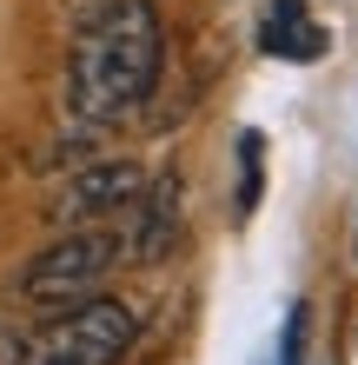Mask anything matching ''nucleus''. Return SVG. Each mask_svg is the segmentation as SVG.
Here are the masks:
<instances>
[{"instance_id":"obj_1","label":"nucleus","mask_w":358,"mask_h":365,"mask_svg":"<svg viewBox=\"0 0 358 365\" xmlns=\"http://www.w3.org/2000/svg\"><path fill=\"white\" fill-rule=\"evenodd\" d=\"M166 67V27L153 14V0H107L87 27H80L67 53V113L73 120H120L159 87Z\"/></svg>"},{"instance_id":"obj_2","label":"nucleus","mask_w":358,"mask_h":365,"mask_svg":"<svg viewBox=\"0 0 358 365\" xmlns=\"http://www.w3.org/2000/svg\"><path fill=\"white\" fill-rule=\"evenodd\" d=\"M133 339H139L133 306L93 292V299H80L67 312H47V326L20 346L14 365H120L133 352Z\"/></svg>"},{"instance_id":"obj_3","label":"nucleus","mask_w":358,"mask_h":365,"mask_svg":"<svg viewBox=\"0 0 358 365\" xmlns=\"http://www.w3.org/2000/svg\"><path fill=\"white\" fill-rule=\"evenodd\" d=\"M120 266V232L107 226H73L60 232L47 252H33L27 272H20V299L33 312H67L80 299H93L107 286V272Z\"/></svg>"},{"instance_id":"obj_4","label":"nucleus","mask_w":358,"mask_h":365,"mask_svg":"<svg viewBox=\"0 0 358 365\" xmlns=\"http://www.w3.org/2000/svg\"><path fill=\"white\" fill-rule=\"evenodd\" d=\"M146 166L133 160H100V166H80V173L60 186V200L47 206V220L60 232H73V226H107V220H126L139 200H146Z\"/></svg>"},{"instance_id":"obj_5","label":"nucleus","mask_w":358,"mask_h":365,"mask_svg":"<svg viewBox=\"0 0 358 365\" xmlns=\"http://www.w3.org/2000/svg\"><path fill=\"white\" fill-rule=\"evenodd\" d=\"M259 47L305 67V60H319V53H325V27L305 14V0H272L265 20H259Z\"/></svg>"},{"instance_id":"obj_6","label":"nucleus","mask_w":358,"mask_h":365,"mask_svg":"<svg viewBox=\"0 0 358 365\" xmlns=\"http://www.w3.org/2000/svg\"><path fill=\"white\" fill-rule=\"evenodd\" d=\"M133 212H139V232H133V246L120 240V252H133V259L159 266L166 252H173V240H179V186H173V180L146 186V200H139Z\"/></svg>"},{"instance_id":"obj_7","label":"nucleus","mask_w":358,"mask_h":365,"mask_svg":"<svg viewBox=\"0 0 358 365\" xmlns=\"http://www.w3.org/2000/svg\"><path fill=\"white\" fill-rule=\"evenodd\" d=\"M259 133H239V212H252V200H259V186H265V173H259Z\"/></svg>"},{"instance_id":"obj_8","label":"nucleus","mask_w":358,"mask_h":365,"mask_svg":"<svg viewBox=\"0 0 358 365\" xmlns=\"http://www.w3.org/2000/svg\"><path fill=\"white\" fill-rule=\"evenodd\" d=\"M305 359V306H292V319H285V352H279V365H299Z\"/></svg>"},{"instance_id":"obj_9","label":"nucleus","mask_w":358,"mask_h":365,"mask_svg":"<svg viewBox=\"0 0 358 365\" xmlns=\"http://www.w3.org/2000/svg\"><path fill=\"white\" fill-rule=\"evenodd\" d=\"M352 259H358V220H352Z\"/></svg>"},{"instance_id":"obj_10","label":"nucleus","mask_w":358,"mask_h":365,"mask_svg":"<svg viewBox=\"0 0 358 365\" xmlns=\"http://www.w3.org/2000/svg\"><path fill=\"white\" fill-rule=\"evenodd\" d=\"M0 365H7V339H0Z\"/></svg>"}]
</instances>
